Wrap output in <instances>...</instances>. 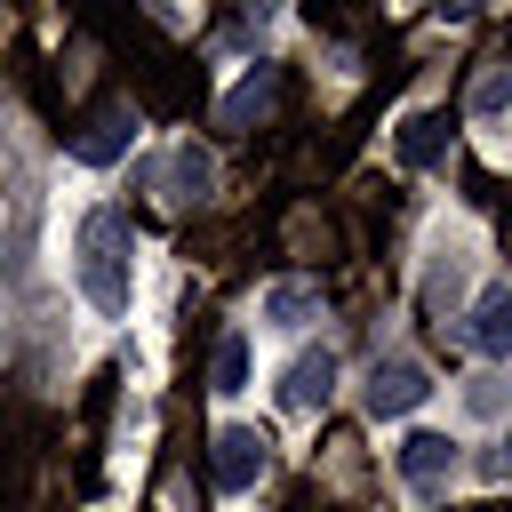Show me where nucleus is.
Listing matches in <instances>:
<instances>
[{
	"instance_id": "1",
	"label": "nucleus",
	"mask_w": 512,
	"mask_h": 512,
	"mask_svg": "<svg viewBox=\"0 0 512 512\" xmlns=\"http://www.w3.org/2000/svg\"><path fill=\"white\" fill-rule=\"evenodd\" d=\"M80 288H88L96 312H128L136 272H128V216L120 208H88V224H80Z\"/></svg>"
},
{
	"instance_id": "2",
	"label": "nucleus",
	"mask_w": 512,
	"mask_h": 512,
	"mask_svg": "<svg viewBox=\"0 0 512 512\" xmlns=\"http://www.w3.org/2000/svg\"><path fill=\"white\" fill-rule=\"evenodd\" d=\"M264 464H272V440H264L256 424H224V432H216V448H208V480H216L224 496L256 488V480H264Z\"/></svg>"
},
{
	"instance_id": "3",
	"label": "nucleus",
	"mask_w": 512,
	"mask_h": 512,
	"mask_svg": "<svg viewBox=\"0 0 512 512\" xmlns=\"http://www.w3.org/2000/svg\"><path fill=\"white\" fill-rule=\"evenodd\" d=\"M424 392H432V376H424L416 360H376V368H368V384H360V408L384 424V416H408Z\"/></svg>"
},
{
	"instance_id": "4",
	"label": "nucleus",
	"mask_w": 512,
	"mask_h": 512,
	"mask_svg": "<svg viewBox=\"0 0 512 512\" xmlns=\"http://www.w3.org/2000/svg\"><path fill=\"white\" fill-rule=\"evenodd\" d=\"M328 392H336V352H328V344H312V352H296V368H288V384H280V400H288L296 416H312V408H328Z\"/></svg>"
},
{
	"instance_id": "5",
	"label": "nucleus",
	"mask_w": 512,
	"mask_h": 512,
	"mask_svg": "<svg viewBox=\"0 0 512 512\" xmlns=\"http://www.w3.org/2000/svg\"><path fill=\"white\" fill-rule=\"evenodd\" d=\"M440 472H456V440L448 432H408L400 440V480L408 488H432Z\"/></svg>"
},
{
	"instance_id": "6",
	"label": "nucleus",
	"mask_w": 512,
	"mask_h": 512,
	"mask_svg": "<svg viewBox=\"0 0 512 512\" xmlns=\"http://www.w3.org/2000/svg\"><path fill=\"white\" fill-rule=\"evenodd\" d=\"M472 344L496 360V352H512V288L504 280H488L480 288V304H472Z\"/></svg>"
},
{
	"instance_id": "7",
	"label": "nucleus",
	"mask_w": 512,
	"mask_h": 512,
	"mask_svg": "<svg viewBox=\"0 0 512 512\" xmlns=\"http://www.w3.org/2000/svg\"><path fill=\"white\" fill-rule=\"evenodd\" d=\"M128 136H136V120H128V112H104V120H88V128L72 136V160L104 168V160H120V152H128Z\"/></svg>"
},
{
	"instance_id": "8",
	"label": "nucleus",
	"mask_w": 512,
	"mask_h": 512,
	"mask_svg": "<svg viewBox=\"0 0 512 512\" xmlns=\"http://www.w3.org/2000/svg\"><path fill=\"white\" fill-rule=\"evenodd\" d=\"M408 168H432L440 152H448V112H408L400 120V144H392Z\"/></svg>"
},
{
	"instance_id": "9",
	"label": "nucleus",
	"mask_w": 512,
	"mask_h": 512,
	"mask_svg": "<svg viewBox=\"0 0 512 512\" xmlns=\"http://www.w3.org/2000/svg\"><path fill=\"white\" fill-rule=\"evenodd\" d=\"M264 312H272V320H304V312H320V288H312V280H272Z\"/></svg>"
},
{
	"instance_id": "10",
	"label": "nucleus",
	"mask_w": 512,
	"mask_h": 512,
	"mask_svg": "<svg viewBox=\"0 0 512 512\" xmlns=\"http://www.w3.org/2000/svg\"><path fill=\"white\" fill-rule=\"evenodd\" d=\"M208 176H216V168H208V152H200V144H184V152H176V168H168L176 200H200V192H208Z\"/></svg>"
},
{
	"instance_id": "11",
	"label": "nucleus",
	"mask_w": 512,
	"mask_h": 512,
	"mask_svg": "<svg viewBox=\"0 0 512 512\" xmlns=\"http://www.w3.org/2000/svg\"><path fill=\"white\" fill-rule=\"evenodd\" d=\"M248 384V336H224L216 344V392H240Z\"/></svg>"
},
{
	"instance_id": "12",
	"label": "nucleus",
	"mask_w": 512,
	"mask_h": 512,
	"mask_svg": "<svg viewBox=\"0 0 512 512\" xmlns=\"http://www.w3.org/2000/svg\"><path fill=\"white\" fill-rule=\"evenodd\" d=\"M272 104V72H256L248 88H232V104H224V120H248V112H264Z\"/></svg>"
},
{
	"instance_id": "13",
	"label": "nucleus",
	"mask_w": 512,
	"mask_h": 512,
	"mask_svg": "<svg viewBox=\"0 0 512 512\" xmlns=\"http://www.w3.org/2000/svg\"><path fill=\"white\" fill-rule=\"evenodd\" d=\"M472 112H480V120H496V112H504V64H496V72L472 88Z\"/></svg>"
},
{
	"instance_id": "14",
	"label": "nucleus",
	"mask_w": 512,
	"mask_h": 512,
	"mask_svg": "<svg viewBox=\"0 0 512 512\" xmlns=\"http://www.w3.org/2000/svg\"><path fill=\"white\" fill-rule=\"evenodd\" d=\"M424 8H440V16H472V8H488V0H424Z\"/></svg>"
}]
</instances>
